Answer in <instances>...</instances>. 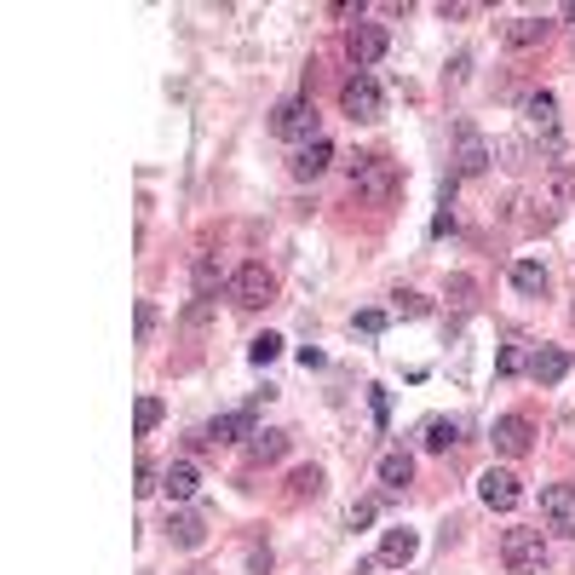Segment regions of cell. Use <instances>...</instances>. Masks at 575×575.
Returning <instances> with one entry per match:
<instances>
[{
	"instance_id": "e0dca14e",
	"label": "cell",
	"mask_w": 575,
	"mask_h": 575,
	"mask_svg": "<svg viewBox=\"0 0 575 575\" xmlns=\"http://www.w3.org/2000/svg\"><path fill=\"white\" fill-rule=\"evenodd\" d=\"M512 288L524 299H541L547 294V265H541V259H518V265H512Z\"/></svg>"
},
{
	"instance_id": "5bb4252c",
	"label": "cell",
	"mask_w": 575,
	"mask_h": 575,
	"mask_svg": "<svg viewBox=\"0 0 575 575\" xmlns=\"http://www.w3.org/2000/svg\"><path fill=\"white\" fill-rule=\"evenodd\" d=\"M524 121H529V133H541L547 144H558V104H552V92H529Z\"/></svg>"
},
{
	"instance_id": "7402d4cb",
	"label": "cell",
	"mask_w": 575,
	"mask_h": 575,
	"mask_svg": "<svg viewBox=\"0 0 575 575\" xmlns=\"http://www.w3.org/2000/svg\"><path fill=\"white\" fill-rule=\"evenodd\" d=\"M455 443H460V420H432V426H426V449H432V455L455 449Z\"/></svg>"
},
{
	"instance_id": "f1b7e54d",
	"label": "cell",
	"mask_w": 575,
	"mask_h": 575,
	"mask_svg": "<svg viewBox=\"0 0 575 575\" xmlns=\"http://www.w3.org/2000/svg\"><path fill=\"white\" fill-rule=\"evenodd\" d=\"M150 334H156V305L144 299V305H138V340H150Z\"/></svg>"
},
{
	"instance_id": "8fae6325",
	"label": "cell",
	"mask_w": 575,
	"mask_h": 575,
	"mask_svg": "<svg viewBox=\"0 0 575 575\" xmlns=\"http://www.w3.org/2000/svg\"><path fill=\"white\" fill-rule=\"evenodd\" d=\"M489 437H495V449H501V455H512V460H518V455H529V437H535V432H529V420H524V414H501Z\"/></svg>"
},
{
	"instance_id": "4dcf8cb0",
	"label": "cell",
	"mask_w": 575,
	"mask_h": 575,
	"mask_svg": "<svg viewBox=\"0 0 575 575\" xmlns=\"http://www.w3.org/2000/svg\"><path fill=\"white\" fill-rule=\"evenodd\" d=\"M518 368H529L524 351H518V345H506V351H501V374H518Z\"/></svg>"
},
{
	"instance_id": "4fadbf2b",
	"label": "cell",
	"mask_w": 575,
	"mask_h": 575,
	"mask_svg": "<svg viewBox=\"0 0 575 575\" xmlns=\"http://www.w3.org/2000/svg\"><path fill=\"white\" fill-rule=\"evenodd\" d=\"M259 426H253V403L248 409H230V414H219V420H207V432L202 437H213V443H242V437H253Z\"/></svg>"
},
{
	"instance_id": "484cf974",
	"label": "cell",
	"mask_w": 575,
	"mask_h": 575,
	"mask_svg": "<svg viewBox=\"0 0 575 575\" xmlns=\"http://www.w3.org/2000/svg\"><path fill=\"white\" fill-rule=\"evenodd\" d=\"M133 426H138V432H156V426H161V397H138Z\"/></svg>"
},
{
	"instance_id": "2e32d148",
	"label": "cell",
	"mask_w": 575,
	"mask_h": 575,
	"mask_svg": "<svg viewBox=\"0 0 575 575\" xmlns=\"http://www.w3.org/2000/svg\"><path fill=\"white\" fill-rule=\"evenodd\" d=\"M414 552H420V535H414V529H386V541H380V564H397V570H403Z\"/></svg>"
},
{
	"instance_id": "6da1fadb",
	"label": "cell",
	"mask_w": 575,
	"mask_h": 575,
	"mask_svg": "<svg viewBox=\"0 0 575 575\" xmlns=\"http://www.w3.org/2000/svg\"><path fill=\"white\" fill-rule=\"evenodd\" d=\"M271 133L276 138H288V144H317V104L311 98H288V104H276V115H271Z\"/></svg>"
},
{
	"instance_id": "7c38bea8",
	"label": "cell",
	"mask_w": 575,
	"mask_h": 575,
	"mask_svg": "<svg viewBox=\"0 0 575 575\" xmlns=\"http://www.w3.org/2000/svg\"><path fill=\"white\" fill-rule=\"evenodd\" d=\"M570 368H575V357H570V351L547 345V351H535V357H529V380H535V386H558V380H564Z\"/></svg>"
},
{
	"instance_id": "52a82bcc",
	"label": "cell",
	"mask_w": 575,
	"mask_h": 575,
	"mask_svg": "<svg viewBox=\"0 0 575 575\" xmlns=\"http://www.w3.org/2000/svg\"><path fill=\"white\" fill-rule=\"evenodd\" d=\"M541 518L552 535H570L575 541V483H547L541 489Z\"/></svg>"
},
{
	"instance_id": "5b68a950",
	"label": "cell",
	"mask_w": 575,
	"mask_h": 575,
	"mask_svg": "<svg viewBox=\"0 0 575 575\" xmlns=\"http://www.w3.org/2000/svg\"><path fill=\"white\" fill-rule=\"evenodd\" d=\"M340 110L351 115V121H380V115H386V98H380V87H374V75L357 69V75L345 81V87H340Z\"/></svg>"
},
{
	"instance_id": "d6986e66",
	"label": "cell",
	"mask_w": 575,
	"mask_h": 575,
	"mask_svg": "<svg viewBox=\"0 0 575 575\" xmlns=\"http://www.w3.org/2000/svg\"><path fill=\"white\" fill-rule=\"evenodd\" d=\"M288 455V432H253L248 437V460H282Z\"/></svg>"
},
{
	"instance_id": "83f0119b",
	"label": "cell",
	"mask_w": 575,
	"mask_h": 575,
	"mask_svg": "<svg viewBox=\"0 0 575 575\" xmlns=\"http://www.w3.org/2000/svg\"><path fill=\"white\" fill-rule=\"evenodd\" d=\"M397 311H403V317H426L432 305H426V299H420V294H397Z\"/></svg>"
},
{
	"instance_id": "d4e9b609",
	"label": "cell",
	"mask_w": 575,
	"mask_h": 575,
	"mask_svg": "<svg viewBox=\"0 0 575 575\" xmlns=\"http://www.w3.org/2000/svg\"><path fill=\"white\" fill-rule=\"evenodd\" d=\"M213 288H219V265H213V253H202L196 259V299H213Z\"/></svg>"
},
{
	"instance_id": "1f68e13d",
	"label": "cell",
	"mask_w": 575,
	"mask_h": 575,
	"mask_svg": "<svg viewBox=\"0 0 575 575\" xmlns=\"http://www.w3.org/2000/svg\"><path fill=\"white\" fill-rule=\"evenodd\" d=\"M363 524H374V501H357V506H351V529H363Z\"/></svg>"
},
{
	"instance_id": "30bf717a",
	"label": "cell",
	"mask_w": 575,
	"mask_h": 575,
	"mask_svg": "<svg viewBox=\"0 0 575 575\" xmlns=\"http://www.w3.org/2000/svg\"><path fill=\"white\" fill-rule=\"evenodd\" d=\"M196 489H202L196 460H173V466L161 472V495H167V501H196Z\"/></svg>"
},
{
	"instance_id": "3957f363",
	"label": "cell",
	"mask_w": 575,
	"mask_h": 575,
	"mask_svg": "<svg viewBox=\"0 0 575 575\" xmlns=\"http://www.w3.org/2000/svg\"><path fill=\"white\" fill-rule=\"evenodd\" d=\"M351 179H357V196H368V202H391L397 196V161L386 156H357L351 161Z\"/></svg>"
},
{
	"instance_id": "ac0fdd59",
	"label": "cell",
	"mask_w": 575,
	"mask_h": 575,
	"mask_svg": "<svg viewBox=\"0 0 575 575\" xmlns=\"http://www.w3.org/2000/svg\"><path fill=\"white\" fill-rule=\"evenodd\" d=\"M167 535H173V547H202L207 541V524L202 518H196V512H173V518H167Z\"/></svg>"
},
{
	"instance_id": "cb8c5ba5",
	"label": "cell",
	"mask_w": 575,
	"mask_h": 575,
	"mask_svg": "<svg viewBox=\"0 0 575 575\" xmlns=\"http://www.w3.org/2000/svg\"><path fill=\"white\" fill-rule=\"evenodd\" d=\"M276 357H282V334H259V340L248 345V363H253V368L276 363Z\"/></svg>"
},
{
	"instance_id": "9a60e30c",
	"label": "cell",
	"mask_w": 575,
	"mask_h": 575,
	"mask_svg": "<svg viewBox=\"0 0 575 575\" xmlns=\"http://www.w3.org/2000/svg\"><path fill=\"white\" fill-rule=\"evenodd\" d=\"M328 161H334V144H328V138H317V144H305L288 167H294V179H322V173H328Z\"/></svg>"
},
{
	"instance_id": "277c9868",
	"label": "cell",
	"mask_w": 575,
	"mask_h": 575,
	"mask_svg": "<svg viewBox=\"0 0 575 575\" xmlns=\"http://www.w3.org/2000/svg\"><path fill=\"white\" fill-rule=\"evenodd\" d=\"M225 294H230V305H242V311H259V305H271L276 276L265 271V265H236V271H230V282H225Z\"/></svg>"
},
{
	"instance_id": "ba28073f",
	"label": "cell",
	"mask_w": 575,
	"mask_h": 575,
	"mask_svg": "<svg viewBox=\"0 0 575 575\" xmlns=\"http://www.w3.org/2000/svg\"><path fill=\"white\" fill-rule=\"evenodd\" d=\"M345 58L357 69L380 64V58H386V29H380V23H351V29H345Z\"/></svg>"
},
{
	"instance_id": "44dd1931",
	"label": "cell",
	"mask_w": 575,
	"mask_h": 575,
	"mask_svg": "<svg viewBox=\"0 0 575 575\" xmlns=\"http://www.w3.org/2000/svg\"><path fill=\"white\" fill-rule=\"evenodd\" d=\"M305 495H311V501L322 495V472H317V466H299L294 478H288V501H305Z\"/></svg>"
},
{
	"instance_id": "7a4b0ae2",
	"label": "cell",
	"mask_w": 575,
	"mask_h": 575,
	"mask_svg": "<svg viewBox=\"0 0 575 575\" xmlns=\"http://www.w3.org/2000/svg\"><path fill=\"white\" fill-rule=\"evenodd\" d=\"M501 558H506L512 575H541L547 570V541H541V529H506Z\"/></svg>"
},
{
	"instance_id": "ffe728a7",
	"label": "cell",
	"mask_w": 575,
	"mask_h": 575,
	"mask_svg": "<svg viewBox=\"0 0 575 575\" xmlns=\"http://www.w3.org/2000/svg\"><path fill=\"white\" fill-rule=\"evenodd\" d=\"M547 41V18H512L506 23V46H535Z\"/></svg>"
},
{
	"instance_id": "4316f807",
	"label": "cell",
	"mask_w": 575,
	"mask_h": 575,
	"mask_svg": "<svg viewBox=\"0 0 575 575\" xmlns=\"http://www.w3.org/2000/svg\"><path fill=\"white\" fill-rule=\"evenodd\" d=\"M133 489H138V495H150V489H161V483H156V466H150V460H138V472H133Z\"/></svg>"
},
{
	"instance_id": "f546056e",
	"label": "cell",
	"mask_w": 575,
	"mask_h": 575,
	"mask_svg": "<svg viewBox=\"0 0 575 575\" xmlns=\"http://www.w3.org/2000/svg\"><path fill=\"white\" fill-rule=\"evenodd\" d=\"M357 328H363V334H380V328H386V311H357Z\"/></svg>"
},
{
	"instance_id": "8992f818",
	"label": "cell",
	"mask_w": 575,
	"mask_h": 575,
	"mask_svg": "<svg viewBox=\"0 0 575 575\" xmlns=\"http://www.w3.org/2000/svg\"><path fill=\"white\" fill-rule=\"evenodd\" d=\"M478 173H489V144H483V133L472 121H460L455 127V179H478Z\"/></svg>"
},
{
	"instance_id": "9c48e42d",
	"label": "cell",
	"mask_w": 575,
	"mask_h": 575,
	"mask_svg": "<svg viewBox=\"0 0 575 575\" xmlns=\"http://www.w3.org/2000/svg\"><path fill=\"white\" fill-rule=\"evenodd\" d=\"M518 495H524V489H518V478H512L506 466H489V472L478 478V501L489 506V512H512Z\"/></svg>"
},
{
	"instance_id": "603a6c76",
	"label": "cell",
	"mask_w": 575,
	"mask_h": 575,
	"mask_svg": "<svg viewBox=\"0 0 575 575\" xmlns=\"http://www.w3.org/2000/svg\"><path fill=\"white\" fill-rule=\"evenodd\" d=\"M409 478H414V460L409 455H386V460H380V483H386V489H403Z\"/></svg>"
}]
</instances>
